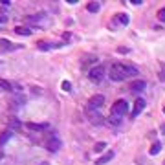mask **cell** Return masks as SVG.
Here are the masks:
<instances>
[{
    "label": "cell",
    "mask_w": 165,
    "mask_h": 165,
    "mask_svg": "<svg viewBox=\"0 0 165 165\" xmlns=\"http://www.w3.org/2000/svg\"><path fill=\"white\" fill-rule=\"evenodd\" d=\"M108 77L116 82L125 81V79H127V75H125V66L121 62H114V64L110 66V70H108Z\"/></svg>",
    "instance_id": "obj_1"
},
{
    "label": "cell",
    "mask_w": 165,
    "mask_h": 165,
    "mask_svg": "<svg viewBox=\"0 0 165 165\" xmlns=\"http://www.w3.org/2000/svg\"><path fill=\"white\" fill-rule=\"evenodd\" d=\"M61 147H62V141H61V138H59V134L57 132H50L48 140H46V149L50 152H57Z\"/></svg>",
    "instance_id": "obj_2"
},
{
    "label": "cell",
    "mask_w": 165,
    "mask_h": 165,
    "mask_svg": "<svg viewBox=\"0 0 165 165\" xmlns=\"http://www.w3.org/2000/svg\"><path fill=\"white\" fill-rule=\"evenodd\" d=\"M127 112H128V103H127L125 99H118L116 103L112 105V116H116V118H123Z\"/></svg>",
    "instance_id": "obj_3"
},
{
    "label": "cell",
    "mask_w": 165,
    "mask_h": 165,
    "mask_svg": "<svg viewBox=\"0 0 165 165\" xmlns=\"http://www.w3.org/2000/svg\"><path fill=\"white\" fill-rule=\"evenodd\" d=\"M88 77H90V81H94V82H101L103 77H105V68L101 64L90 68V70H88Z\"/></svg>",
    "instance_id": "obj_4"
},
{
    "label": "cell",
    "mask_w": 165,
    "mask_h": 165,
    "mask_svg": "<svg viewBox=\"0 0 165 165\" xmlns=\"http://www.w3.org/2000/svg\"><path fill=\"white\" fill-rule=\"evenodd\" d=\"M105 105V97L103 96H92L90 97V101H88V106H86V110H99L101 106Z\"/></svg>",
    "instance_id": "obj_5"
},
{
    "label": "cell",
    "mask_w": 165,
    "mask_h": 165,
    "mask_svg": "<svg viewBox=\"0 0 165 165\" xmlns=\"http://www.w3.org/2000/svg\"><path fill=\"white\" fill-rule=\"evenodd\" d=\"M86 116H88V121L92 125H103L105 123V118L97 110H86Z\"/></svg>",
    "instance_id": "obj_6"
},
{
    "label": "cell",
    "mask_w": 165,
    "mask_h": 165,
    "mask_svg": "<svg viewBox=\"0 0 165 165\" xmlns=\"http://www.w3.org/2000/svg\"><path fill=\"white\" fill-rule=\"evenodd\" d=\"M145 105H147V101H145L143 97H138V99H136V103H134V108H132V118H138V116L143 112Z\"/></svg>",
    "instance_id": "obj_7"
},
{
    "label": "cell",
    "mask_w": 165,
    "mask_h": 165,
    "mask_svg": "<svg viewBox=\"0 0 165 165\" xmlns=\"http://www.w3.org/2000/svg\"><path fill=\"white\" fill-rule=\"evenodd\" d=\"M128 88H130V92H132V94H140V92H143L145 88H147V82H145L143 79H138V81L132 82Z\"/></svg>",
    "instance_id": "obj_8"
},
{
    "label": "cell",
    "mask_w": 165,
    "mask_h": 165,
    "mask_svg": "<svg viewBox=\"0 0 165 165\" xmlns=\"http://www.w3.org/2000/svg\"><path fill=\"white\" fill-rule=\"evenodd\" d=\"M48 123H26L28 130H35V132H41V130H48Z\"/></svg>",
    "instance_id": "obj_9"
},
{
    "label": "cell",
    "mask_w": 165,
    "mask_h": 165,
    "mask_svg": "<svg viewBox=\"0 0 165 165\" xmlns=\"http://www.w3.org/2000/svg\"><path fill=\"white\" fill-rule=\"evenodd\" d=\"M123 66H125V75H127V77H136V75L140 74L134 64H123Z\"/></svg>",
    "instance_id": "obj_10"
},
{
    "label": "cell",
    "mask_w": 165,
    "mask_h": 165,
    "mask_svg": "<svg viewBox=\"0 0 165 165\" xmlns=\"http://www.w3.org/2000/svg\"><path fill=\"white\" fill-rule=\"evenodd\" d=\"M15 33H17V35H22V37H29V35L33 33V29H29V28H26V26H17V28H15Z\"/></svg>",
    "instance_id": "obj_11"
},
{
    "label": "cell",
    "mask_w": 165,
    "mask_h": 165,
    "mask_svg": "<svg viewBox=\"0 0 165 165\" xmlns=\"http://www.w3.org/2000/svg\"><path fill=\"white\" fill-rule=\"evenodd\" d=\"M13 134H15V132H13L11 128H6V130L0 134V145H4L7 140H9V138H11V136H13Z\"/></svg>",
    "instance_id": "obj_12"
},
{
    "label": "cell",
    "mask_w": 165,
    "mask_h": 165,
    "mask_svg": "<svg viewBox=\"0 0 165 165\" xmlns=\"http://www.w3.org/2000/svg\"><path fill=\"white\" fill-rule=\"evenodd\" d=\"M112 158H114V152H112V150H108V152H106L105 156H101V158H99V160H97L96 163H97V165H105L106 162H110Z\"/></svg>",
    "instance_id": "obj_13"
},
{
    "label": "cell",
    "mask_w": 165,
    "mask_h": 165,
    "mask_svg": "<svg viewBox=\"0 0 165 165\" xmlns=\"http://www.w3.org/2000/svg\"><path fill=\"white\" fill-rule=\"evenodd\" d=\"M108 125H112V127H119L121 125V118H116V116H110V118H106L105 119Z\"/></svg>",
    "instance_id": "obj_14"
},
{
    "label": "cell",
    "mask_w": 165,
    "mask_h": 165,
    "mask_svg": "<svg viewBox=\"0 0 165 165\" xmlns=\"http://www.w3.org/2000/svg\"><path fill=\"white\" fill-rule=\"evenodd\" d=\"M0 44H2V48H6V50H17V48H22V44L20 46H13V42H9V41H0Z\"/></svg>",
    "instance_id": "obj_15"
},
{
    "label": "cell",
    "mask_w": 165,
    "mask_h": 165,
    "mask_svg": "<svg viewBox=\"0 0 165 165\" xmlns=\"http://www.w3.org/2000/svg\"><path fill=\"white\" fill-rule=\"evenodd\" d=\"M116 20L119 22V24H123V26H127V24L130 22V19H128V15H127V13H121V15H118V17H116Z\"/></svg>",
    "instance_id": "obj_16"
},
{
    "label": "cell",
    "mask_w": 165,
    "mask_h": 165,
    "mask_svg": "<svg viewBox=\"0 0 165 165\" xmlns=\"http://www.w3.org/2000/svg\"><path fill=\"white\" fill-rule=\"evenodd\" d=\"M160 150H162V143H160V141H156V143L150 147V150H149V152H150V156H156Z\"/></svg>",
    "instance_id": "obj_17"
},
{
    "label": "cell",
    "mask_w": 165,
    "mask_h": 165,
    "mask_svg": "<svg viewBox=\"0 0 165 165\" xmlns=\"http://www.w3.org/2000/svg\"><path fill=\"white\" fill-rule=\"evenodd\" d=\"M99 9H101L99 2H90V4H88V11H90V13H97Z\"/></svg>",
    "instance_id": "obj_18"
},
{
    "label": "cell",
    "mask_w": 165,
    "mask_h": 165,
    "mask_svg": "<svg viewBox=\"0 0 165 165\" xmlns=\"http://www.w3.org/2000/svg\"><path fill=\"white\" fill-rule=\"evenodd\" d=\"M37 48H39V50H51V48H53V46H51V44H50V42L39 41V42H37Z\"/></svg>",
    "instance_id": "obj_19"
},
{
    "label": "cell",
    "mask_w": 165,
    "mask_h": 165,
    "mask_svg": "<svg viewBox=\"0 0 165 165\" xmlns=\"http://www.w3.org/2000/svg\"><path fill=\"white\" fill-rule=\"evenodd\" d=\"M0 90H4V92H9V90H11V82L0 81Z\"/></svg>",
    "instance_id": "obj_20"
},
{
    "label": "cell",
    "mask_w": 165,
    "mask_h": 165,
    "mask_svg": "<svg viewBox=\"0 0 165 165\" xmlns=\"http://www.w3.org/2000/svg\"><path fill=\"white\" fill-rule=\"evenodd\" d=\"M105 149H106V143L105 141H99V143H96V147H94V152H101Z\"/></svg>",
    "instance_id": "obj_21"
},
{
    "label": "cell",
    "mask_w": 165,
    "mask_h": 165,
    "mask_svg": "<svg viewBox=\"0 0 165 165\" xmlns=\"http://www.w3.org/2000/svg\"><path fill=\"white\" fill-rule=\"evenodd\" d=\"M61 88L64 90V92H70V90H72V84H70V81H62Z\"/></svg>",
    "instance_id": "obj_22"
},
{
    "label": "cell",
    "mask_w": 165,
    "mask_h": 165,
    "mask_svg": "<svg viewBox=\"0 0 165 165\" xmlns=\"http://www.w3.org/2000/svg\"><path fill=\"white\" fill-rule=\"evenodd\" d=\"M158 19H160L162 22H165V7H162V9L158 11Z\"/></svg>",
    "instance_id": "obj_23"
},
{
    "label": "cell",
    "mask_w": 165,
    "mask_h": 165,
    "mask_svg": "<svg viewBox=\"0 0 165 165\" xmlns=\"http://www.w3.org/2000/svg\"><path fill=\"white\" fill-rule=\"evenodd\" d=\"M9 123H11V127H19L20 128V121H17V119H11Z\"/></svg>",
    "instance_id": "obj_24"
},
{
    "label": "cell",
    "mask_w": 165,
    "mask_h": 165,
    "mask_svg": "<svg viewBox=\"0 0 165 165\" xmlns=\"http://www.w3.org/2000/svg\"><path fill=\"white\" fill-rule=\"evenodd\" d=\"M6 20H7V17H6V15H0V24H4Z\"/></svg>",
    "instance_id": "obj_25"
},
{
    "label": "cell",
    "mask_w": 165,
    "mask_h": 165,
    "mask_svg": "<svg viewBox=\"0 0 165 165\" xmlns=\"http://www.w3.org/2000/svg\"><path fill=\"white\" fill-rule=\"evenodd\" d=\"M130 4H132V6H140V4H141V0H132Z\"/></svg>",
    "instance_id": "obj_26"
},
{
    "label": "cell",
    "mask_w": 165,
    "mask_h": 165,
    "mask_svg": "<svg viewBox=\"0 0 165 165\" xmlns=\"http://www.w3.org/2000/svg\"><path fill=\"white\" fill-rule=\"evenodd\" d=\"M118 51H119V53H127L128 50H127V48H118Z\"/></svg>",
    "instance_id": "obj_27"
},
{
    "label": "cell",
    "mask_w": 165,
    "mask_h": 165,
    "mask_svg": "<svg viewBox=\"0 0 165 165\" xmlns=\"http://www.w3.org/2000/svg\"><path fill=\"white\" fill-rule=\"evenodd\" d=\"M37 165H50L48 162H41V163H37Z\"/></svg>",
    "instance_id": "obj_28"
},
{
    "label": "cell",
    "mask_w": 165,
    "mask_h": 165,
    "mask_svg": "<svg viewBox=\"0 0 165 165\" xmlns=\"http://www.w3.org/2000/svg\"><path fill=\"white\" fill-rule=\"evenodd\" d=\"M162 132L165 134V125H162Z\"/></svg>",
    "instance_id": "obj_29"
},
{
    "label": "cell",
    "mask_w": 165,
    "mask_h": 165,
    "mask_svg": "<svg viewBox=\"0 0 165 165\" xmlns=\"http://www.w3.org/2000/svg\"><path fill=\"white\" fill-rule=\"evenodd\" d=\"M163 112H165V106H163Z\"/></svg>",
    "instance_id": "obj_30"
}]
</instances>
